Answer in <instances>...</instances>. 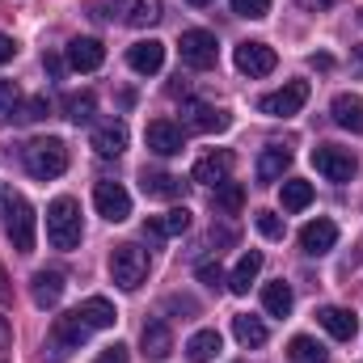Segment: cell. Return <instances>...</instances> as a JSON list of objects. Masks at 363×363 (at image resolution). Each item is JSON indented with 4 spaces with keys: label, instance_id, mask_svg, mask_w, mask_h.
Returning a JSON list of instances; mask_svg holds the SVG:
<instances>
[{
    "label": "cell",
    "instance_id": "cell-1",
    "mask_svg": "<svg viewBox=\"0 0 363 363\" xmlns=\"http://www.w3.org/2000/svg\"><path fill=\"white\" fill-rule=\"evenodd\" d=\"M81 237H85V228H81V207H77V199H55L51 207H47V241L55 245V250H77L81 245Z\"/></svg>",
    "mask_w": 363,
    "mask_h": 363
},
{
    "label": "cell",
    "instance_id": "cell-2",
    "mask_svg": "<svg viewBox=\"0 0 363 363\" xmlns=\"http://www.w3.org/2000/svg\"><path fill=\"white\" fill-rule=\"evenodd\" d=\"M21 161H26L30 178L51 182V178H60V174L68 169V148H64V140H55V135H47V140H30V144L21 148Z\"/></svg>",
    "mask_w": 363,
    "mask_h": 363
},
{
    "label": "cell",
    "instance_id": "cell-3",
    "mask_svg": "<svg viewBox=\"0 0 363 363\" xmlns=\"http://www.w3.org/2000/svg\"><path fill=\"white\" fill-rule=\"evenodd\" d=\"M4 233H9L17 254H30L38 241V216L21 194H4Z\"/></svg>",
    "mask_w": 363,
    "mask_h": 363
},
{
    "label": "cell",
    "instance_id": "cell-4",
    "mask_svg": "<svg viewBox=\"0 0 363 363\" xmlns=\"http://www.w3.org/2000/svg\"><path fill=\"white\" fill-rule=\"evenodd\" d=\"M110 279L123 287V291H135L144 279H148V250H140V245H118L114 254H110Z\"/></svg>",
    "mask_w": 363,
    "mask_h": 363
},
{
    "label": "cell",
    "instance_id": "cell-5",
    "mask_svg": "<svg viewBox=\"0 0 363 363\" xmlns=\"http://www.w3.org/2000/svg\"><path fill=\"white\" fill-rule=\"evenodd\" d=\"M89 334H93V330L81 321V313H77V308H72V313H64V317H55V321H51V338H47L51 359H64L68 351H81Z\"/></svg>",
    "mask_w": 363,
    "mask_h": 363
},
{
    "label": "cell",
    "instance_id": "cell-6",
    "mask_svg": "<svg viewBox=\"0 0 363 363\" xmlns=\"http://www.w3.org/2000/svg\"><path fill=\"white\" fill-rule=\"evenodd\" d=\"M216 60H220L216 34H207V30H186V34H182V64H186V68L207 72V68H216Z\"/></svg>",
    "mask_w": 363,
    "mask_h": 363
},
{
    "label": "cell",
    "instance_id": "cell-7",
    "mask_svg": "<svg viewBox=\"0 0 363 363\" xmlns=\"http://www.w3.org/2000/svg\"><path fill=\"white\" fill-rule=\"evenodd\" d=\"M304 101H308V85H304V81H287L283 89L258 97V110L271 114V118H291V114L304 110Z\"/></svg>",
    "mask_w": 363,
    "mask_h": 363
},
{
    "label": "cell",
    "instance_id": "cell-8",
    "mask_svg": "<svg viewBox=\"0 0 363 363\" xmlns=\"http://www.w3.org/2000/svg\"><path fill=\"white\" fill-rule=\"evenodd\" d=\"M313 165H317V174H325L330 182H351L355 169H359V161L351 157V148H334V144L313 148Z\"/></svg>",
    "mask_w": 363,
    "mask_h": 363
},
{
    "label": "cell",
    "instance_id": "cell-9",
    "mask_svg": "<svg viewBox=\"0 0 363 363\" xmlns=\"http://www.w3.org/2000/svg\"><path fill=\"white\" fill-rule=\"evenodd\" d=\"M93 207H97L101 220L123 224V220L131 216V194H127L118 182H97V186H93Z\"/></svg>",
    "mask_w": 363,
    "mask_h": 363
},
{
    "label": "cell",
    "instance_id": "cell-10",
    "mask_svg": "<svg viewBox=\"0 0 363 363\" xmlns=\"http://www.w3.org/2000/svg\"><path fill=\"white\" fill-rule=\"evenodd\" d=\"M182 123L190 127V131H203V135H216V131H228V114L224 110H216V106H207V101H182Z\"/></svg>",
    "mask_w": 363,
    "mask_h": 363
},
{
    "label": "cell",
    "instance_id": "cell-11",
    "mask_svg": "<svg viewBox=\"0 0 363 363\" xmlns=\"http://www.w3.org/2000/svg\"><path fill=\"white\" fill-rule=\"evenodd\" d=\"M334 245H338V224H334V220L317 216V220H308V224L300 228V250H304L308 258H321V254H330Z\"/></svg>",
    "mask_w": 363,
    "mask_h": 363
},
{
    "label": "cell",
    "instance_id": "cell-12",
    "mask_svg": "<svg viewBox=\"0 0 363 363\" xmlns=\"http://www.w3.org/2000/svg\"><path fill=\"white\" fill-rule=\"evenodd\" d=\"M114 17L123 26H135V30H148L165 17V4L161 0H114Z\"/></svg>",
    "mask_w": 363,
    "mask_h": 363
},
{
    "label": "cell",
    "instance_id": "cell-13",
    "mask_svg": "<svg viewBox=\"0 0 363 363\" xmlns=\"http://www.w3.org/2000/svg\"><path fill=\"white\" fill-rule=\"evenodd\" d=\"M144 140H148V148H152L157 157H178L182 148H186L182 127L178 123H169V118H152L148 131H144Z\"/></svg>",
    "mask_w": 363,
    "mask_h": 363
},
{
    "label": "cell",
    "instance_id": "cell-14",
    "mask_svg": "<svg viewBox=\"0 0 363 363\" xmlns=\"http://www.w3.org/2000/svg\"><path fill=\"white\" fill-rule=\"evenodd\" d=\"M274 64H279V55H274L267 43H241L237 47V68L245 77H271Z\"/></svg>",
    "mask_w": 363,
    "mask_h": 363
},
{
    "label": "cell",
    "instance_id": "cell-15",
    "mask_svg": "<svg viewBox=\"0 0 363 363\" xmlns=\"http://www.w3.org/2000/svg\"><path fill=\"white\" fill-rule=\"evenodd\" d=\"M127 64H131V72H140V77L161 72V64H165V43H157V38H140V43H131Z\"/></svg>",
    "mask_w": 363,
    "mask_h": 363
},
{
    "label": "cell",
    "instance_id": "cell-16",
    "mask_svg": "<svg viewBox=\"0 0 363 363\" xmlns=\"http://www.w3.org/2000/svg\"><path fill=\"white\" fill-rule=\"evenodd\" d=\"M317 321H321V330H325L330 338H338V342H351L355 330H359V317H355L351 308H338V304H325V308L317 313Z\"/></svg>",
    "mask_w": 363,
    "mask_h": 363
},
{
    "label": "cell",
    "instance_id": "cell-17",
    "mask_svg": "<svg viewBox=\"0 0 363 363\" xmlns=\"http://www.w3.org/2000/svg\"><path fill=\"white\" fill-rule=\"evenodd\" d=\"M140 347H144V355L152 363L169 359V355H174V330H169L165 321H148V325L140 330Z\"/></svg>",
    "mask_w": 363,
    "mask_h": 363
},
{
    "label": "cell",
    "instance_id": "cell-18",
    "mask_svg": "<svg viewBox=\"0 0 363 363\" xmlns=\"http://www.w3.org/2000/svg\"><path fill=\"white\" fill-rule=\"evenodd\" d=\"M64 274L60 271H34V279H30V300L38 304V308H55L60 304V296H64Z\"/></svg>",
    "mask_w": 363,
    "mask_h": 363
},
{
    "label": "cell",
    "instance_id": "cell-19",
    "mask_svg": "<svg viewBox=\"0 0 363 363\" xmlns=\"http://www.w3.org/2000/svg\"><path fill=\"white\" fill-rule=\"evenodd\" d=\"M93 152L97 157H118L123 148H127V123L123 118H110V123H101V127H93Z\"/></svg>",
    "mask_w": 363,
    "mask_h": 363
},
{
    "label": "cell",
    "instance_id": "cell-20",
    "mask_svg": "<svg viewBox=\"0 0 363 363\" xmlns=\"http://www.w3.org/2000/svg\"><path fill=\"white\" fill-rule=\"evenodd\" d=\"M106 64V47L97 43V38H72L68 43V68H77V72H97Z\"/></svg>",
    "mask_w": 363,
    "mask_h": 363
},
{
    "label": "cell",
    "instance_id": "cell-21",
    "mask_svg": "<svg viewBox=\"0 0 363 363\" xmlns=\"http://www.w3.org/2000/svg\"><path fill=\"white\" fill-rule=\"evenodd\" d=\"M228 169H233V152H207L203 161H194L190 178L203 186H220V182H228Z\"/></svg>",
    "mask_w": 363,
    "mask_h": 363
},
{
    "label": "cell",
    "instance_id": "cell-22",
    "mask_svg": "<svg viewBox=\"0 0 363 363\" xmlns=\"http://www.w3.org/2000/svg\"><path fill=\"white\" fill-rule=\"evenodd\" d=\"M330 114H334V123L338 127H347V131H363V97L359 93H338L334 97V106H330Z\"/></svg>",
    "mask_w": 363,
    "mask_h": 363
},
{
    "label": "cell",
    "instance_id": "cell-23",
    "mask_svg": "<svg viewBox=\"0 0 363 363\" xmlns=\"http://www.w3.org/2000/svg\"><path fill=\"white\" fill-rule=\"evenodd\" d=\"M77 313H81V321H85L89 330H110V325L118 321V313H114V304H110L106 296H89V300H81Z\"/></svg>",
    "mask_w": 363,
    "mask_h": 363
},
{
    "label": "cell",
    "instance_id": "cell-24",
    "mask_svg": "<svg viewBox=\"0 0 363 363\" xmlns=\"http://www.w3.org/2000/svg\"><path fill=\"white\" fill-rule=\"evenodd\" d=\"M140 186H144L148 199H182V194H186V182H182L178 174H148V169H144Z\"/></svg>",
    "mask_w": 363,
    "mask_h": 363
},
{
    "label": "cell",
    "instance_id": "cell-25",
    "mask_svg": "<svg viewBox=\"0 0 363 363\" xmlns=\"http://www.w3.org/2000/svg\"><path fill=\"white\" fill-rule=\"evenodd\" d=\"M220 347H224L220 330H199V334L186 342V359L190 363H211L216 355H220Z\"/></svg>",
    "mask_w": 363,
    "mask_h": 363
},
{
    "label": "cell",
    "instance_id": "cell-26",
    "mask_svg": "<svg viewBox=\"0 0 363 363\" xmlns=\"http://www.w3.org/2000/svg\"><path fill=\"white\" fill-rule=\"evenodd\" d=\"M258 271H262V254H258V250H250V254L237 262V271L228 274V291H233V296H245V291H250V283L258 279Z\"/></svg>",
    "mask_w": 363,
    "mask_h": 363
},
{
    "label": "cell",
    "instance_id": "cell-27",
    "mask_svg": "<svg viewBox=\"0 0 363 363\" xmlns=\"http://www.w3.org/2000/svg\"><path fill=\"white\" fill-rule=\"evenodd\" d=\"M186 228H190V211L186 207H169L165 216H152L148 220V233L152 237H182Z\"/></svg>",
    "mask_w": 363,
    "mask_h": 363
},
{
    "label": "cell",
    "instance_id": "cell-28",
    "mask_svg": "<svg viewBox=\"0 0 363 363\" xmlns=\"http://www.w3.org/2000/svg\"><path fill=\"white\" fill-rule=\"evenodd\" d=\"M291 304H296L291 283L274 279V283H267V287H262V308H267L271 317H287V313H291Z\"/></svg>",
    "mask_w": 363,
    "mask_h": 363
},
{
    "label": "cell",
    "instance_id": "cell-29",
    "mask_svg": "<svg viewBox=\"0 0 363 363\" xmlns=\"http://www.w3.org/2000/svg\"><path fill=\"white\" fill-rule=\"evenodd\" d=\"M287 165H291V152H287V148H279V144L267 148V152L258 157V182H267V186L279 182L283 174H287Z\"/></svg>",
    "mask_w": 363,
    "mask_h": 363
},
{
    "label": "cell",
    "instance_id": "cell-30",
    "mask_svg": "<svg viewBox=\"0 0 363 363\" xmlns=\"http://www.w3.org/2000/svg\"><path fill=\"white\" fill-rule=\"evenodd\" d=\"M211 203H216V211L237 216V211L245 207V186H241V182H220V186L211 190Z\"/></svg>",
    "mask_w": 363,
    "mask_h": 363
},
{
    "label": "cell",
    "instance_id": "cell-31",
    "mask_svg": "<svg viewBox=\"0 0 363 363\" xmlns=\"http://www.w3.org/2000/svg\"><path fill=\"white\" fill-rule=\"evenodd\" d=\"M233 338H237L241 347H262V342H267V325H262L258 317L241 313V317H233Z\"/></svg>",
    "mask_w": 363,
    "mask_h": 363
},
{
    "label": "cell",
    "instance_id": "cell-32",
    "mask_svg": "<svg viewBox=\"0 0 363 363\" xmlns=\"http://www.w3.org/2000/svg\"><path fill=\"white\" fill-rule=\"evenodd\" d=\"M279 194H283V211H304V207L313 203V182H304V178H287Z\"/></svg>",
    "mask_w": 363,
    "mask_h": 363
},
{
    "label": "cell",
    "instance_id": "cell-33",
    "mask_svg": "<svg viewBox=\"0 0 363 363\" xmlns=\"http://www.w3.org/2000/svg\"><path fill=\"white\" fill-rule=\"evenodd\" d=\"M287 355L296 363H325L330 355H325V347L317 342V338H308V334H296L291 342H287Z\"/></svg>",
    "mask_w": 363,
    "mask_h": 363
},
{
    "label": "cell",
    "instance_id": "cell-34",
    "mask_svg": "<svg viewBox=\"0 0 363 363\" xmlns=\"http://www.w3.org/2000/svg\"><path fill=\"white\" fill-rule=\"evenodd\" d=\"M64 110H68V118L81 127V123H93V93H72L68 101H64Z\"/></svg>",
    "mask_w": 363,
    "mask_h": 363
},
{
    "label": "cell",
    "instance_id": "cell-35",
    "mask_svg": "<svg viewBox=\"0 0 363 363\" xmlns=\"http://www.w3.org/2000/svg\"><path fill=\"white\" fill-rule=\"evenodd\" d=\"M254 224H258V233H262L267 241H283V233H287V224H283L274 211H258V216H254Z\"/></svg>",
    "mask_w": 363,
    "mask_h": 363
},
{
    "label": "cell",
    "instance_id": "cell-36",
    "mask_svg": "<svg viewBox=\"0 0 363 363\" xmlns=\"http://www.w3.org/2000/svg\"><path fill=\"white\" fill-rule=\"evenodd\" d=\"M21 110V93L13 81H0V118H13Z\"/></svg>",
    "mask_w": 363,
    "mask_h": 363
},
{
    "label": "cell",
    "instance_id": "cell-37",
    "mask_svg": "<svg viewBox=\"0 0 363 363\" xmlns=\"http://www.w3.org/2000/svg\"><path fill=\"white\" fill-rule=\"evenodd\" d=\"M233 13H237V17L258 21V17H267V13H271V0H233Z\"/></svg>",
    "mask_w": 363,
    "mask_h": 363
},
{
    "label": "cell",
    "instance_id": "cell-38",
    "mask_svg": "<svg viewBox=\"0 0 363 363\" xmlns=\"http://www.w3.org/2000/svg\"><path fill=\"white\" fill-rule=\"evenodd\" d=\"M17 118H21V123H38V118H47V97H30V101L17 110Z\"/></svg>",
    "mask_w": 363,
    "mask_h": 363
},
{
    "label": "cell",
    "instance_id": "cell-39",
    "mask_svg": "<svg viewBox=\"0 0 363 363\" xmlns=\"http://www.w3.org/2000/svg\"><path fill=\"white\" fill-rule=\"evenodd\" d=\"M199 279H203L207 287H216V291H220V283H224V271H220V262H203V267H199Z\"/></svg>",
    "mask_w": 363,
    "mask_h": 363
},
{
    "label": "cell",
    "instance_id": "cell-40",
    "mask_svg": "<svg viewBox=\"0 0 363 363\" xmlns=\"http://www.w3.org/2000/svg\"><path fill=\"white\" fill-rule=\"evenodd\" d=\"M93 363H127V347H123V342H114V347H101Z\"/></svg>",
    "mask_w": 363,
    "mask_h": 363
},
{
    "label": "cell",
    "instance_id": "cell-41",
    "mask_svg": "<svg viewBox=\"0 0 363 363\" xmlns=\"http://www.w3.org/2000/svg\"><path fill=\"white\" fill-rule=\"evenodd\" d=\"M13 55H17V43H13L9 34H0V64H9Z\"/></svg>",
    "mask_w": 363,
    "mask_h": 363
},
{
    "label": "cell",
    "instance_id": "cell-42",
    "mask_svg": "<svg viewBox=\"0 0 363 363\" xmlns=\"http://www.w3.org/2000/svg\"><path fill=\"white\" fill-rule=\"evenodd\" d=\"M9 342H13V325L0 317V347H9Z\"/></svg>",
    "mask_w": 363,
    "mask_h": 363
},
{
    "label": "cell",
    "instance_id": "cell-43",
    "mask_svg": "<svg viewBox=\"0 0 363 363\" xmlns=\"http://www.w3.org/2000/svg\"><path fill=\"white\" fill-rule=\"evenodd\" d=\"M47 72H55V77H60V72H64V60H60V55H47Z\"/></svg>",
    "mask_w": 363,
    "mask_h": 363
},
{
    "label": "cell",
    "instance_id": "cell-44",
    "mask_svg": "<svg viewBox=\"0 0 363 363\" xmlns=\"http://www.w3.org/2000/svg\"><path fill=\"white\" fill-rule=\"evenodd\" d=\"M9 300V274H4V267H0V304Z\"/></svg>",
    "mask_w": 363,
    "mask_h": 363
},
{
    "label": "cell",
    "instance_id": "cell-45",
    "mask_svg": "<svg viewBox=\"0 0 363 363\" xmlns=\"http://www.w3.org/2000/svg\"><path fill=\"white\" fill-rule=\"evenodd\" d=\"M355 72L363 77V47H355Z\"/></svg>",
    "mask_w": 363,
    "mask_h": 363
},
{
    "label": "cell",
    "instance_id": "cell-46",
    "mask_svg": "<svg viewBox=\"0 0 363 363\" xmlns=\"http://www.w3.org/2000/svg\"><path fill=\"white\" fill-rule=\"evenodd\" d=\"M186 4H194V9H207V4H211V0H186Z\"/></svg>",
    "mask_w": 363,
    "mask_h": 363
},
{
    "label": "cell",
    "instance_id": "cell-47",
    "mask_svg": "<svg viewBox=\"0 0 363 363\" xmlns=\"http://www.w3.org/2000/svg\"><path fill=\"white\" fill-rule=\"evenodd\" d=\"M359 21H363V13H359Z\"/></svg>",
    "mask_w": 363,
    "mask_h": 363
}]
</instances>
